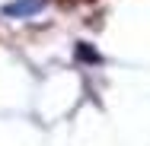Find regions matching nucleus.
Instances as JSON below:
<instances>
[{"label":"nucleus","instance_id":"f257e3e1","mask_svg":"<svg viewBox=\"0 0 150 146\" xmlns=\"http://www.w3.org/2000/svg\"><path fill=\"white\" fill-rule=\"evenodd\" d=\"M61 3H74V0H61Z\"/></svg>","mask_w":150,"mask_h":146}]
</instances>
